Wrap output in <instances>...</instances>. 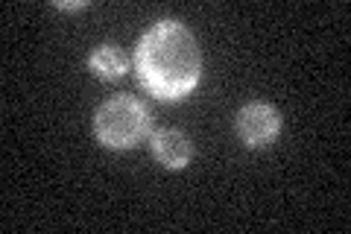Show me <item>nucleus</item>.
I'll list each match as a JSON object with an SVG mask.
<instances>
[{"mask_svg":"<svg viewBox=\"0 0 351 234\" xmlns=\"http://www.w3.org/2000/svg\"><path fill=\"white\" fill-rule=\"evenodd\" d=\"M152 152H156V159L170 167V170H179V167H184L191 161V141L184 132L179 129H161L152 135Z\"/></svg>","mask_w":351,"mask_h":234,"instance_id":"obj_4","label":"nucleus"},{"mask_svg":"<svg viewBox=\"0 0 351 234\" xmlns=\"http://www.w3.org/2000/svg\"><path fill=\"white\" fill-rule=\"evenodd\" d=\"M56 9H85V0H82V3H62V0H59Z\"/></svg>","mask_w":351,"mask_h":234,"instance_id":"obj_6","label":"nucleus"},{"mask_svg":"<svg viewBox=\"0 0 351 234\" xmlns=\"http://www.w3.org/2000/svg\"><path fill=\"white\" fill-rule=\"evenodd\" d=\"M91 71L100 76V80H117V76L126 73V56L114 44H103L91 53Z\"/></svg>","mask_w":351,"mask_h":234,"instance_id":"obj_5","label":"nucleus"},{"mask_svg":"<svg viewBox=\"0 0 351 234\" xmlns=\"http://www.w3.org/2000/svg\"><path fill=\"white\" fill-rule=\"evenodd\" d=\"M94 129H97V138L112 150L135 147L149 129L147 106L138 103L135 97H112L108 103L97 108Z\"/></svg>","mask_w":351,"mask_h":234,"instance_id":"obj_2","label":"nucleus"},{"mask_svg":"<svg viewBox=\"0 0 351 234\" xmlns=\"http://www.w3.org/2000/svg\"><path fill=\"white\" fill-rule=\"evenodd\" d=\"M135 65L144 88L158 100H182L193 91L202 76L199 44L179 21L152 24L138 44Z\"/></svg>","mask_w":351,"mask_h":234,"instance_id":"obj_1","label":"nucleus"},{"mask_svg":"<svg viewBox=\"0 0 351 234\" xmlns=\"http://www.w3.org/2000/svg\"><path fill=\"white\" fill-rule=\"evenodd\" d=\"M278 129H281V117L269 103H249L237 115V132L249 147H263V143L276 141Z\"/></svg>","mask_w":351,"mask_h":234,"instance_id":"obj_3","label":"nucleus"}]
</instances>
